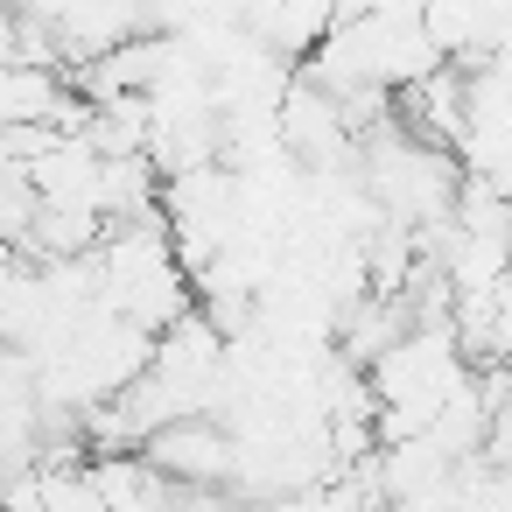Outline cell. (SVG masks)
<instances>
[{"instance_id":"6da1fadb","label":"cell","mask_w":512,"mask_h":512,"mask_svg":"<svg viewBox=\"0 0 512 512\" xmlns=\"http://www.w3.org/2000/svg\"><path fill=\"white\" fill-rule=\"evenodd\" d=\"M148 470H176V477H225L232 470V442L204 421H162L148 435Z\"/></svg>"}]
</instances>
